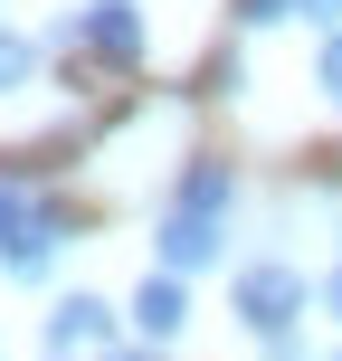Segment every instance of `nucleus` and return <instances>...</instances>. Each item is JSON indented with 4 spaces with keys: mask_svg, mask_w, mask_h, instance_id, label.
Segmentation results:
<instances>
[{
    "mask_svg": "<svg viewBox=\"0 0 342 361\" xmlns=\"http://www.w3.org/2000/svg\"><path fill=\"white\" fill-rule=\"evenodd\" d=\"M76 238V209L48 190H29V180H0V276H19V286H38V276L57 267V247Z\"/></svg>",
    "mask_w": 342,
    "mask_h": 361,
    "instance_id": "1",
    "label": "nucleus"
},
{
    "mask_svg": "<svg viewBox=\"0 0 342 361\" xmlns=\"http://www.w3.org/2000/svg\"><path fill=\"white\" fill-rule=\"evenodd\" d=\"M305 295H314V286L286 267V257H257V267H238V324H248L257 343H276V333H295Z\"/></svg>",
    "mask_w": 342,
    "mask_h": 361,
    "instance_id": "2",
    "label": "nucleus"
},
{
    "mask_svg": "<svg viewBox=\"0 0 342 361\" xmlns=\"http://www.w3.org/2000/svg\"><path fill=\"white\" fill-rule=\"evenodd\" d=\"M152 247H162V276H200V267H219V247H228V219H200V209H162Z\"/></svg>",
    "mask_w": 342,
    "mask_h": 361,
    "instance_id": "3",
    "label": "nucleus"
},
{
    "mask_svg": "<svg viewBox=\"0 0 342 361\" xmlns=\"http://www.w3.org/2000/svg\"><path fill=\"white\" fill-rule=\"evenodd\" d=\"M105 343H114V305H105V295H57V314H48V352L76 361V352H105Z\"/></svg>",
    "mask_w": 342,
    "mask_h": 361,
    "instance_id": "4",
    "label": "nucleus"
},
{
    "mask_svg": "<svg viewBox=\"0 0 342 361\" xmlns=\"http://www.w3.org/2000/svg\"><path fill=\"white\" fill-rule=\"evenodd\" d=\"M124 314H133V333L162 352V343H181V324H190V295H181V276H162V267H152L143 286H133V305H124Z\"/></svg>",
    "mask_w": 342,
    "mask_h": 361,
    "instance_id": "5",
    "label": "nucleus"
},
{
    "mask_svg": "<svg viewBox=\"0 0 342 361\" xmlns=\"http://www.w3.org/2000/svg\"><path fill=\"white\" fill-rule=\"evenodd\" d=\"M171 209H200V219H228V209H238V171L219 162V152H200V162L181 171V190H171Z\"/></svg>",
    "mask_w": 342,
    "mask_h": 361,
    "instance_id": "6",
    "label": "nucleus"
},
{
    "mask_svg": "<svg viewBox=\"0 0 342 361\" xmlns=\"http://www.w3.org/2000/svg\"><path fill=\"white\" fill-rule=\"evenodd\" d=\"M38 76V38H19V29H0V95H19Z\"/></svg>",
    "mask_w": 342,
    "mask_h": 361,
    "instance_id": "7",
    "label": "nucleus"
},
{
    "mask_svg": "<svg viewBox=\"0 0 342 361\" xmlns=\"http://www.w3.org/2000/svg\"><path fill=\"white\" fill-rule=\"evenodd\" d=\"M314 86H324V105H342V29L314 48Z\"/></svg>",
    "mask_w": 342,
    "mask_h": 361,
    "instance_id": "8",
    "label": "nucleus"
},
{
    "mask_svg": "<svg viewBox=\"0 0 342 361\" xmlns=\"http://www.w3.org/2000/svg\"><path fill=\"white\" fill-rule=\"evenodd\" d=\"M276 19H295V0H238V29H276Z\"/></svg>",
    "mask_w": 342,
    "mask_h": 361,
    "instance_id": "9",
    "label": "nucleus"
},
{
    "mask_svg": "<svg viewBox=\"0 0 342 361\" xmlns=\"http://www.w3.org/2000/svg\"><path fill=\"white\" fill-rule=\"evenodd\" d=\"M295 10H305L314 29H342V0H295Z\"/></svg>",
    "mask_w": 342,
    "mask_h": 361,
    "instance_id": "10",
    "label": "nucleus"
},
{
    "mask_svg": "<svg viewBox=\"0 0 342 361\" xmlns=\"http://www.w3.org/2000/svg\"><path fill=\"white\" fill-rule=\"evenodd\" d=\"M267 361H305V343H295V333H276V343H267Z\"/></svg>",
    "mask_w": 342,
    "mask_h": 361,
    "instance_id": "11",
    "label": "nucleus"
},
{
    "mask_svg": "<svg viewBox=\"0 0 342 361\" xmlns=\"http://www.w3.org/2000/svg\"><path fill=\"white\" fill-rule=\"evenodd\" d=\"M105 361H162V352H152V343H133V352H105Z\"/></svg>",
    "mask_w": 342,
    "mask_h": 361,
    "instance_id": "12",
    "label": "nucleus"
},
{
    "mask_svg": "<svg viewBox=\"0 0 342 361\" xmlns=\"http://www.w3.org/2000/svg\"><path fill=\"white\" fill-rule=\"evenodd\" d=\"M333 314H342V276H333Z\"/></svg>",
    "mask_w": 342,
    "mask_h": 361,
    "instance_id": "13",
    "label": "nucleus"
},
{
    "mask_svg": "<svg viewBox=\"0 0 342 361\" xmlns=\"http://www.w3.org/2000/svg\"><path fill=\"white\" fill-rule=\"evenodd\" d=\"M333 361H342V352H333Z\"/></svg>",
    "mask_w": 342,
    "mask_h": 361,
    "instance_id": "14",
    "label": "nucleus"
}]
</instances>
